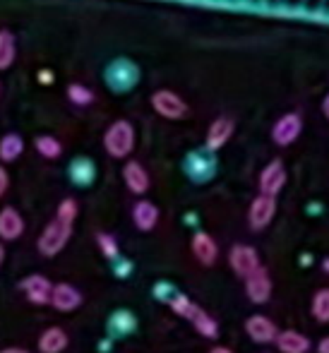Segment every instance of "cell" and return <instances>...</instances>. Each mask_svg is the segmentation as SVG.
I'll return each instance as SVG.
<instances>
[{
	"mask_svg": "<svg viewBox=\"0 0 329 353\" xmlns=\"http://www.w3.org/2000/svg\"><path fill=\"white\" fill-rule=\"evenodd\" d=\"M101 77H103V84H106L108 92L116 94V97H123V94L134 92V87H137L139 79H142V70H139V65L132 61V58L116 56L106 63Z\"/></svg>",
	"mask_w": 329,
	"mask_h": 353,
	"instance_id": "cell-1",
	"label": "cell"
},
{
	"mask_svg": "<svg viewBox=\"0 0 329 353\" xmlns=\"http://www.w3.org/2000/svg\"><path fill=\"white\" fill-rule=\"evenodd\" d=\"M103 149L111 159H128L134 152V144H137V132L134 125L126 118H118L103 132Z\"/></svg>",
	"mask_w": 329,
	"mask_h": 353,
	"instance_id": "cell-2",
	"label": "cell"
},
{
	"mask_svg": "<svg viewBox=\"0 0 329 353\" xmlns=\"http://www.w3.org/2000/svg\"><path fill=\"white\" fill-rule=\"evenodd\" d=\"M183 173H186L195 185H204V183H209L219 173L217 154L204 147L192 149V152H188L186 159H183Z\"/></svg>",
	"mask_w": 329,
	"mask_h": 353,
	"instance_id": "cell-3",
	"label": "cell"
},
{
	"mask_svg": "<svg viewBox=\"0 0 329 353\" xmlns=\"http://www.w3.org/2000/svg\"><path fill=\"white\" fill-rule=\"evenodd\" d=\"M149 106L154 108L157 116H161L163 121H183L190 116V106L188 101L173 89H157L149 97Z\"/></svg>",
	"mask_w": 329,
	"mask_h": 353,
	"instance_id": "cell-4",
	"label": "cell"
},
{
	"mask_svg": "<svg viewBox=\"0 0 329 353\" xmlns=\"http://www.w3.org/2000/svg\"><path fill=\"white\" fill-rule=\"evenodd\" d=\"M70 236H72V226L61 221V219H53V221L46 223V228H43L41 236H39V243H37L39 252H41L43 257H56L58 252L68 245Z\"/></svg>",
	"mask_w": 329,
	"mask_h": 353,
	"instance_id": "cell-5",
	"label": "cell"
},
{
	"mask_svg": "<svg viewBox=\"0 0 329 353\" xmlns=\"http://www.w3.org/2000/svg\"><path fill=\"white\" fill-rule=\"evenodd\" d=\"M303 135V116L298 111H288L279 116L272 125V142L277 147H291Z\"/></svg>",
	"mask_w": 329,
	"mask_h": 353,
	"instance_id": "cell-6",
	"label": "cell"
},
{
	"mask_svg": "<svg viewBox=\"0 0 329 353\" xmlns=\"http://www.w3.org/2000/svg\"><path fill=\"white\" fill-rule=\"evenodd\" d=\"M288 181V173H286V166H283L281 159H272L267 166L260 171V178H257V185H260V195H267V197H277L279 192L283 190Z\"/></svg>",
	"mask_w": 329,
	"mask_h": 353,
	"instance_id": "cell-7",
	"label": "cell"
},
{
	"mask_svg": "<svg viewBox=\"0 0 329 353\" xmlns=\"http://www.w3.org/2000/svg\"><path fill=\"white\" fill-rule=\"evenodd\" d=\"M236 132V121L231 116H219L209 123L207 128V137H204V149L217 154L219 149H223L228 144V140L233 137Z\"/></svg>",
	"mask_w": 329,
	"mask_h": 353,
	"instance_id": "cell-8",
	"label": "cell"
},
{
	"mask_svg": "<svg viewBox=\"0 0 329 353\" xmlns=\"http://www.w3.org/2000/svg\"><path fill=\"white\" fill-rule=\"evenodd\" d=\"M228 265L236 272L238 276H250L252 272L260 270V255L252 245H233L231 252H228Z\"/></svg>",
	"mask_w": 329,
	"mask_h": 353,
	"instance_id": "cell-9",
	"label": "cell"
},
{
	"mask_svg": "<svg viewBox=\"0 0 329 353\" xmlns=\"http://www.w3.org/2000/svg\"><path fill=\"white\" fill-rule=\"evenodd\" d=\"M274 214H277V197L257 195L252 200L250 210H248V223H250L252 231H262L272 223Z\"/></svg>",
	"mask_w": 329,
	"mask_h": 353,
	"instance_id": "cell-10",
	"label": "cell"
},
{
	"mask_svg": "<svg viewBox=\"0 0 329 353\" xmlns=\"http://www.w3.org/2000/svg\"><path fill=\"white\" fill-rule=\"evenodd\" d=\"M246 293L255 305H262L272 298V279H269V272L264 267L246 276Z\"/></svg>",
	"mask_w": 329,
	"mask_h": 353,
	"instance_id": "cell-11",
	"label": "cell"
},
{
	"mask_svg": "<svg viewBox=\"0 0 329 353\" xmlns=\"http://www.w3.org/2000/svg\"><path fill=\"white\" fill-rule=\"evenodd\" d=\"M123 181H126V188L132 195H144L149 190V185H152V178H149L147 168L139 161H134V159L126 161V166H123Z\"/></svg>",
	"mask_w": 329,
	"mask_h": 353,
	"instance_id": "cell-12",
	"label": "cell"
},
{
	"mask_svg": "<svg viewBox=\"0 0 329 353\" xmlns=\"http://www.w3.org/2000/svg\"><path fill=\"white\" fill-rule=\"evenodd\" d=\"M51 305L58 312H72L82 305V293L72 283H56L51 291Z\"/></svg>",
	"mask_w": 329,
	"mask_h": 353,
	"instance_id": "cell-13",
	"label": "cell"
},
{
	"mask_svg": "<svg viewBox=\"0 0 329 353\" xmlns=\"http://www.w3.org/2000/svg\"><path fill=\"white\" fill-rule=\"evenodd\" d=\"M22 291L27 293L29 303H34V305H46V303H51L53 283L43 274H32L22 281Z\"/></svg>",
	"mask_w": 329,
	"mask_h": 353,
	"instance_id": "cell-14",
	"label": "cell"
},
{
	"mask_svg": "<svg viewBox=\"0 0 329 353\" xmlns=\"http://www.w3.org/2000/svg\"><path fill=\"white\" fill-rule=\"evenodd\" d=\"M246 332H248V336L255 341V344H272V341L277 339V334H279L277 325H274V322L269 320V317H264V315L248 317V320H246Z\"/></svg>",
	"mask_w": 329,
	"mask_h": 353,
	"instance_id": "cell-15",
	"label": "cell"
},
{
	"mask_svg": "<svg viewBox=\"0 0 329 353\" xmlns=\"http://www.w3.org/2000/svg\"><path fill=\"white\" fill-rule=\"evenodd\" d=\"M68 176L77 188H89L94 181H97V163H94L89 157H77L70 161Z\"/></svg>",
	"mask_w": 329,
	"mask_h": 353,
	"instance_id": "cell-16",
	"label": "cell"
},
{
	"mask_svg": "<svg viewBox=\"0 0 329 353\" xmlns=\"http://www.w3.org/2000/svg\"><path fill=\"white\" fill-rule=\"evenodd\" d=\"M24 233V219L14 207H3L0 210V238L3 241H17Z\"/></svg>",
	"mask_w": 329,
	"mask_h": 353,
	"instance_id": "cell-17",
	"label": "cell"
},
{
	"mask_svg": "<svg viewBox=\"0 0 329 353\" xmlns=\"http://www.w3.org/2000/svg\"><path fill=\"white\" fill-rule=\"evenodd\" d=\"M192 255L197 257L199 265H204V267L214 265V262H217V257H219L217 241H214V238L209 236V233H204V231L195 233V236H192Z\"/></svg>",
	"mask_w": 329,
	"mask_h": 353,
	"instance_id": "cell-18",
	"label": "cell"
},
{
	"mask_svg": "<svg viewBox=\"0 0 329 353\" xmlns=\"http://www.w3.org/2000/svg\"><path fill=\"white\" fill-rule=\"evenodd\" d=\"M274 344H277V349L281 353H308L310 351V339L296 330L279 332L277 339H274Z\"/></svg>",
	"mask_w": 329,
	"mask_h": 353,
	"instance_id": "cell-19",
	"label": "cell"
},
{
	"mask_svg": "<svg viewBox=\"0 0 329 353\" xmlns=\"http://www.w3.org/2000/svg\"><path fill=\"white\" fill-rule=\"evenodd\" d=\"M132 221L139 231H152L159 223V207L149 200H137L132 207Z\"/></svg>",
	"mask_w": 329,
	"mask_h": 353,
	"instance_id": "cell-20",
	"label": "cell"
},
{
	"mask_svg": "<svg viewBox=\"0 0 329 353\" xmlns=\"http://www.w3.org/2000/svg\"><path fill=\"white\" fill-rule=\"evenodd\" d=\"M70 339L61 327H48L43 330V334L39 336V351L41 353H63L68 349Z\"/></svg>",
	"mask_w": 329,
	"mask_h": 353,
	"instance_id": "cell-21",
	"label": "cell"
},
{
	"mask_svg": "<svg viewBox=\"0 0 329 353\" xmlns=\"http://www.w3.org/2000/svg\"><path fill=\"white\" fill-rule=\"evenodd\" d=\"M17 61V37L10 29H0V72L10 70Z\"/></svg>",
	"mask_w": 329,
	"mask_h": 353,
	"instance_id": "cell-22",
	"label": "cell"
},
{
	"mask_svg": "<svg viewBox=\"0 0 329 353\" xmlns=\"http://www.w3.org/2000/svg\"><path fill=\"white\" fill-rule=\"evenodd\" d=\"M22 152H24L22 135H17V132H5V135L0 137V161L3 163L17 161V159L22 157Z\"/></svg>",
	"mask_w": 329,
	"mask_h": 353,
	"instance_id": "cell-23",
	"label": "cell"
},
{
	"mask_svg": "<svg viewBox=\"0 0 329 353\" xmlns=\"http://www.w3.org/2000/svg\"><path fill=\"white\" fill-rule=\"evenodd\" d=\"M134 327H137V320H134V315L130 310H116L108 317V332H111L113 336L132 334Z\"/></svg>",
	"mask_w": 329,
	"mask_h": 353,
	"instance_id": "cell-24",
	"label": "cell"
},
{
	"mask_svg": "<svg viewBox=\"0 0 329 353\" xmlns=\"http://www.w3.org/2000/svg\"><path fill=\"white\" fill-rule=\"evenodd\" d=\"M66 97H68V101L72 103V106H79V108L92 106V103L97 101V94H94L92 89H89L87 84H82V82H72V84H68Z\"/></svg>",
	"mask_w": 329,
	"mask_h": 353,
	"instance_id": "cell-25",
	"label": "cell"
},
{
	"mask_svg": "<svg viewBox=\"0 0 329 353\" xmlns=\"http://www.w3.org/2000/svg\"><path fill=\"white\" fill-rule=\"evenodd\" d=\"M190 322L195 325V330L204 336V339H217V336H219V322L214 320L212 315H207L202 307L195 312V317H192Z\"/></svg>",
	"mask_w": 329,
	"mask_h": 353,
	"instance_id": "cell-26",
	"label": "cell"
},
{
	"mask_svg": "<svg viewBox=\"0 0 329 353\" xmlns=\"http://www.w3.org/2000/svg\"><path fill=\"white\" fill-rule=\"evenodd\" d=\"M34 147H37V152L41 154L43 159H58L63 154L61 140H56L53 135H39L37 140H34Z\"/></svg>",
	"mask_w": 329,
	"mask_h": 353,
	"instance_id": "cell-27",
	"label": "cell"
},
{
	"mask_svg": "<svg viewBox=\"0 0 329 353\" xmlns=\"http://www.w3.org/2000/svg\"><path fill=\"white\" fill-rule=\"evenodd\" d=\"M168 305H171V310L176 312L178 317H186V320H192L195 312L199 310L195 303H192L188 296H183V293H173L171 301H168Z\"/></svg>",
	"mask_w": 329,
	"mask_h": 353,
	"instance_id": "cell-28",
	"label": "cell"
},
{
	"mask_svg": "<svg viewBox=\"0 0 329 353\" xmlns=\"http://www.w3.org/2000/svg\"><path fill=\"white\" fill-rule=\"evenodd\" d=\"M310 310H312V317H315L317 322L327 325L329 322V288H320V291H315Z\"/></svg>",
	"mask_w": 329,
	"mask_h": 353,
	"instance_id": "cell-29",
	"label": "cell"
},
{
	"mask_svg": "<svg viewBox=\"0 0 329 353\" xmlns=\"http://www.w3.org/2000/svg\"><path fill=\"white\" fill-rule=\"evenodd\" d=\"M97 243H99V250H101V255L106 257V260L116 262L118 257H121V250H118V241L113 236H108V233H99Z\"/></svg>",
	"mask_w": 329,
	"mask_h": 353,
	"instance_id": "cell-30",
	"label": "cell"
},
{
	"mask_svg": "<svg viewBox=\"0 0 329 353\" xmlns=\"http://www.w3.org/2000/svg\"><path fill=\"white\" fill-rule=\"evenodd\" d=\"M77 212H79L77 202H74L72 197H68V200H63L61 205H58L56 219H61V221H66V223H70V226H72L74 219H77Z\"/></svg>",
	"mask_w": 329,
	"mask_h": 353,
	"instance_id": "cell-31",
	"label": "cell"
},
{
	"mask_svg": "<svg viewBox=\"0 0 329 353\" xmlns=\"http://www.w3.org/2000/svg\"><path fill=\"white\" fill-rule=\"evenodd\" d=\"M171 291H173V286L171 283H157L154 286V296H157V301H171Z\"/></svg>",
	"mask_w": 329,
	"mask_h": 353,
	"instance_id": "cell-32",
	"label": "cell"
},
{
	"mask_svg": "<svg viewBox=\"0 0 329 353\" xmlns=\"http://www.w3.org/2000/svg\"><path fill=\"white\" fill-rule=\"evenodd\" d=\"M130 272H132V262L121 260V257H118V260H116V276H118V279H126V276H130Z\"/></svg>",
	"mask_w": 329,
	"mask_h": 353,
	"instance_id": "cell-33",
	"label": "cell"
},
{
	"mask_svg": "<svg viewBox=\"0 0 329 353\" xmlns=\"http://www.w3.org/2000/svg\"><path fill=\"white\" fill-rule=\"evenodd\" d=\"M8 188H10V173L5 171V166H0V197L8 192Z\"/></svg>",
	"mask_w": 329,
	"mask_h": 353,
	"instance_id": "cell-34",
	"label": "cell"
},
{
	"mask_svg": "<svg viewBox=\"0 0 329 353\" xmlns=\"http://www.w3.org/2000/svg\"><path fill=\"white\" fill-rule=\"evenodd\" d=\"M320 108H322V116H325L327 121H329V92L325 94V97H322V103H320Z\"/></svg>",
	"mask_w": 329,
	"mask_h": 353,
	"instance_id": "cell-35",
	"label": "cell"
},
{
	"mask_svg": "<svg viewBox=\"0 0 329 353\" xmlns=\"http://www.w3.org/2000/svg\"><path fill=\"white\" fill-rule=\"evenodd\" d=\"M317 353H329V336L320 339V344H317Z\"/></svg>",
	"mask_w": 329,
	"mask_h": 353,
	"instance_id": "cell-36",
	"label": "cell"
},
{
	"mask_svg": "<svg viewBox=\"0 0 329 353\" xmlns=\"http://www.w3.org/2000/svg\"><path fill=\"white\" fill-rule=\"evenodd\" d=\"M0 353H29L27 349H19V346H8V349H3Z\"/></svg>",
	"mask_w": 329,
	"mask_h": 353,
	"instance_id": "cell-37",
	"label": "cell"
},
{
	"mask_svg": "<svg viewBox=\"0 0 329 353\" xmlns=\"http://www.w3.org/2000/svg\"><path fill=\"white\" fill-rule=\"evenodd\" d=\"M209 353H233V351H231V349H226V346H214V349L209 351Z\"/></svg>",
	"mask_w": 329,
	"mask_h": 353,
	"instance_id": "cell-38",
	"label": "cell"
},
{
	"mask_svg": "<svg viewBox=\"0 0 329 353\" xmlns=\"http://www.w3.org/2000/svg\"><path fill=\"white\" fill-rule=\"evenodd\" d=\"M322 270H325V274H329V257L322 260Z\"/></svg>",
	"mask_w": 329,
	"mask_h": 353,
	"instance_id": "cell-39",
	"label": "cell"
},
{
	"mask_svg": "<svg viewBox=\"0 0 329 353\" xmlns=\"http://www.w3.org/2000/svg\"><path fill=\"white\" fill-rule=\"evenodd\" d=\"M3 260H5V248L0 245V267H3Z\"/></svg>",
	"mask_w": 329,
	"mask_h": 353,
	"instance_id": "cell-40",
	"label": "cell"
},
{
	"mask_svg": "<svg viewBox=\"0 0 329 353\" xmlns=\"http://www.w3.org/2000/svg\"><path fill=\"white\" fill-rule=\"evenodd\" d=\"M0 92H3V84H0Z\"/></svg>",
	"mask_w": 329,
	"mask_h": 353,
	"instance_id": "cell-41",
	"label": "cell"
}]
</instances>
